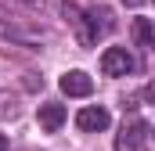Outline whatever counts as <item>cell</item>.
I'll list each match as a JSON object with an SVG mask.
<instances>
[{"label":"cell","mask_w":155,"mask_h":151,"mask_svg":"<svg viewBox=\"0 0 155 151\" xmlns=\"http://www.w3.org/2000/svg\"><path fill=\"white\" fill-rule=\"evenodd\" d=\"M134 69H137V61L126 54V47H108L101 54V72L105 76H130Z\"/></svg>","instance_id":"1"},{"label":"cell","mask_w":155,"mask_h":151,"mask_svg":"<svg viewBox=\"0 0 155 151\" xmlns=\"http://www.w3.org/2000/svg\"><path fill=\"white\" fill-rule=\"evenodd\" d=\"M148 140V122L144 119H134L130 126H123L116 137V151H141V144Z\"/></svg>","instance_id":"2"},{"label":"cell","mask_w":155,"mask_h":151,"mask_svg":"<svg viewBox=\"0 0 155 151\" xmlns=\"http://www.w3.org/2000/svg\"><path fill=\"white\" fill-rule=\"evenodd\" d=\"M58 86H61V94H69V97H87V94H94V79L87 72H79V69L65 72L58 79Z\"/></svg>","instance_id":"3"},{"label":"cell","mask_w":155,"mask_h":151,"mask_svg":"<svg viewBox=\"0 0 155 151\" xmlns=\"http://www.w3.org/2000/svg\"><path fill=\"white\" fill-rule=\"evenodd\" d=\"M108 122H112V115L105 112V108H83L76 115V126L83 133H101V130H108Z\"/></svg>","instance_id":"4"},{"label":"cell","mask_w":155,"mask_h":151,"mask_svg":"<svg viewBox=\"0 0 155 151\" xmlns=\"http://www.w3.org/2000/svg\"><path fill=\"white\" fill-rule=\"evenodd\" d=\"M61 122H65V104H40V126L47 133L61 130Z\"/></svg>","instance_id":"5"},{"label":"cell","mask_w":155,"mask_h":151,"mask_svg":"<svg viewBox=\"0 0 155 151\" xmlns=\"http://www.w3.org/2000/svg\"><path fill=\"white\" fill-rule=\"evenodd\" d=\"M134 40H137V47H152L155 43V33H152L148 18H134Z\"/></svg>","instance_id":"6"},{"label":"cell","mask_w":155,"mask_h":151,"mask_svg":"<svg viewBox=\"0 0 155 151\" xmlns=\"http://www.w3.org/2000/svg\"><path fill=\"white\" fill-rule=\"evenodd\" d=\"M123 4H126V7H141L144 0H123Z\"/></svg>","instance_id":"7"},{"label":"cell","mask_w":155,"mask_h":151,"mask_svg":"<svg viewBox=\"0 0 155 151\" xmlns=\"http://www.w3.org/2000/svg\"><path fill=\"white\" fill-rule=\"evenodd\" d=\"M0 151H7V137L4 133H0Z\"/></svg>","instance_id":"8"},{"label":"cell","mask_w":155,"mask_h":151,"mask_svg":"<svg viewBox=\"0 0 155 151\" xmlns=\"http://www.w3.org/2000/svg\"><path fill=\"white\" fill-rule=\"evenodd\" d=\"M25 4H40V0H25Z\"/></svg>","instance_id":"9"}]
</instances>
